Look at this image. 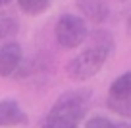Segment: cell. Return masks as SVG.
<instances>
[{"mask_svg":"<svg viewBox=\"0 0 131 128\" xmlns=\"http://www.w3.org/2000/svg\"><path fill=\"white\" fill-rule=\"evenodd\" d=\"M89 44L81 54L73 57L68 63V76L73 80H89L91 76H94L102 65L106 63V59L110 57V54L114 52V36L112 33L98 29L91 36H87Z\"/></svg>","mask_w":131,"mask_h":128,"instance_id":"1","label":"cell"},{"mask_svg":"<svg viewBox=\"0 0 131 128\" xmlns=\"http://www.w3.org/2000/svg\"><path fill=\"white\" fill-rule=\"evenodd\" d=\"M91 90L79 88L62 94L42 119L41 128H77L89 109Z\"/></svg>","mask_w":131,"mask_h":128,"instance_id":"2","label":"cell"},{"mask_svg":"<svg viewBox=\"0 0 131 128\" xmlns=\"http://www.w3.org/2000/svg\"><path fill=\"white\" fill-rule=\"evenodd\" d=\"M54 35L56 40L62 48H77L89 36V29L83 17L73 15V13H64V15L58 17L56 27H54Z\"/></svg>","mask_w":131,"mask_h":128,"instance_id":"3","label":"cell"},{"mask_svg":"<svg viewBox=\"0 0 131 128\" xmlns=\"http://www.w3.org/2000/svg\"><path fill=\"white\" fill-rule=\"evenodd\" d=\"M23 52L17 42H6L0 46V78L10 76L19 69Z\"/></svg>","mask_w":131,"mask_h":128,"instance_id":"4","label":"cell"},{"mask_svg":"<svg viewBox=\"0 0 131 128\" xmlns=\"http://www.w3.org/2000/svg\"><path fill=\"white\" fill-rule=\"evenodd\" d=\"M27 122V115L16 100H0V128L21 126Z\"/></svg>","mask_w":131,"mask_h":128,"instance_id":"5","label":"cell"},{"mask_svg":"<svg viewBox=\"0 0 131 128\" xmlns=\"http://www.w3.org/2000/svg\"><path fill=\"white\" fill-rule=\"evenodd\" d=\"M77 8L89 21L102 23L110 13L108 0H77Z\"/></svg>","mask_w":131,"mask_h":128,"instance_id":"6","label":"cell"},{"mask_svg":"<svg viewBox=\"0 0 131 128\" xmlns=\"http://www.w3.org/2000/svg\"><path fill=\"white\" fill-rule=\"evenodd\" d=\"M108 109L119 117H131V90L122 94H108Z\"/></svg>","mask_w":131,"mask_h":128,"instance_id":"7","label":"cell"},{"mask_svg":"<svg viewBox=\"0 0 131 128\" xmlns=\"http://www.w3.org/2000/svg\"><path fill=\"white\" fill-rule=\"evenodd\" d=\"M52 0H17V6L25 15H41L50 8Z\"/></svg>","mask_w":131,"mask_h":128,"instance_id":"8","label":"cell"},{"mask_svg":"<svg viewBox=\"0 0 131 128\" xmlns=\"http://www.w3.org/2000/svg\"><path fill=\"white\" fill-rule=\"evenodd\" d=\"M17 33V21L14 17H4L0 19V38L6 36H14Z\"/></svg>","mask_w":131,"mask_h":128,"instance_id":"9","label":"cell"},{"mask_svg":"<svg viewBox=\"0 0 131 128\" xmlns=\"http://www.w3.org/2000/svg\"><path fill=\"white\" fill-rule=\"evenodd\" d=\"M85 128H116V124L106 117H93L87 120Z\"/></svg>","mask_w":131,"mask_h":128,"instance_id":"10","label":"cell"},{"mask_svg":"<svg viewBox=\"0 0 131 128\" xmlns=\"http://www.w3.org/2000/svg\"><path fill=\"white\" fill-rule=\"evenodd\" d=\"M116 128H131V124H116Z\"/></svg>","mask_w":131,"mask_h":128,"instance_id":"11","label":"cell"},{"mask_svg":"<svg viewBox=\"0 0 131 128\" xmlns=\"http://www.w3.org/2000/svg\"><path fill=\"white\" fill-rule=\"evenodd\" d=\"M127 31H129V35H131V15H129V19H127Z\"/></svg>","mask_w":131,"mask_h":128,"instance_id":"12","label":"cell"},{"mask_svg":"<svg viewBox=\"0 0 131 128\" xmlns=\"http://www.w3.org/2000/svg\"><path fill=\"white\" fill-rule=\"evenodd\" d=\"M0 6H2V0H0Z\"/></svg>","mask_w":131,"mask_h":128,"instance_id":"13","label":"cell"}]
</instances>
